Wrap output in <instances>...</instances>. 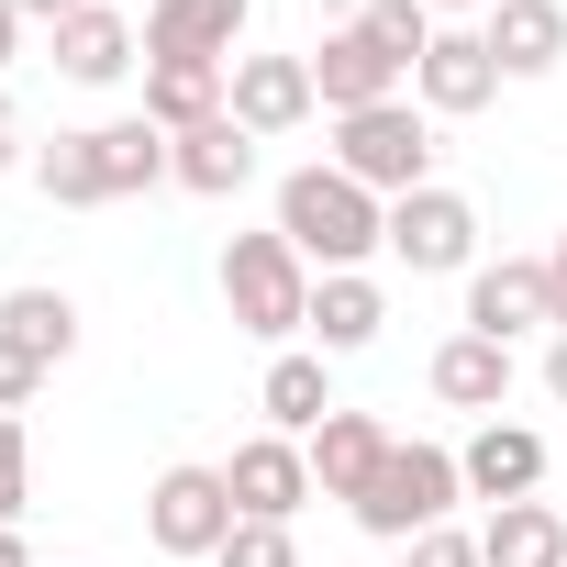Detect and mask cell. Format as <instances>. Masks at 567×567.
<instances>
[{"label":"cell","instance_id":"1","mask_svg":"<svg viewBox=\"0 0 567 567\" xmlns=\"http://www.w3.org/2000/svg\"><path fill=\"white\" fill-rule=\"evenodd\" d=\"M278 234L334 278V267H368V256L390 245V200L357 189L346 167H290V178H278Z\"/></svg>","mask_w":567,"mask_h":567},{"label":"cell","instance_id":"2","mask_svg":"<svg viewBox=\"0 0 567 567\" xmlns=\"http://www.w3.org/2000/svg\"><path fill=\"white\" fill-rule=\"evenodd\" d=\"M223 301H234V323L267 334V346L312 334V256L278 234V223H267V234H234V245H223Z\"/></svg>","mask_w":567,"mask_h":567},{"label":"cell","instance_id":"3","mask_svg":"<svg viewBox=\"0 0 567 567\" xmlns=\"http://www.w3.org/2000/svg\"><path fill=\"white\" fill-rule=\"evenodd\" d=\"M334 167H346L357 189H379V200H412V189H434V123H423L412 101L346 112V123H334Z\"/></svg>","mask_w":567,"mask_h":567},{"label":"cell","instance_id":"4","mask_svg":"<svg viewBox=\"0 0 567 567\" xmlns=\"http://www.w3.org/2000/svg\"><path fill=\"white\" fill-rule=\"evenodd\" d=\"M456 501H467V467H456L445 445H390V467L368 478L357 523H368V534H390V545H412V534H434Z\"/></svg>","mask_w":567,"mask_h":567},{"label":"cell","instance_id":"5","mask_svg":"<svg viewBox=\"0 0 567 567\" xmlns=\"http://www.w3.org/2000/svg\"><path fill=\"white\" fill-rule=\"evenodd\" d=\"M234 523H245V512H234V478H223V467H167V478L145 489V534H156V556H223Z\"/></svg>","mask_w":567,"mask_h":567},{"label":"cell","instance_id":"6","mask_svg":"<svg viewBox=\"0 0 567 567\" xmlns=\"http://www.w3.org/2000/svg\"><path fill=\"white\" fill-rule=\"evenodd\" d=\"M390 256H401L412 278H456V267H478V212L434 178V189L390 200Z\"/></svg>","mask_w":567,"mask_h":567},{"label":"cell","instance_id":"7","mask_svg":"<svg viewBox=\"0 0 567 567\" xmlns=\"http://www.w3.org/2000/svg\"><path fill=\"white\" fill-rule=\"evenodd\" d=\"M412 101L445 112V123L489 112V101H501V56H489V34H478V23H434V45H423V68H412Z\"/></svg>","mask_w":567,"mask_h":567},{"label":"cell","instance_id":"8","mask_svg":"<svg viewBox=\"0 0 567 567\" xmlns=\"http://www.w3.org/2000/svg\"><path fill=\"white\" fill-rule=\"evenodd\" d=\"M223 112L267 145V134H301L323 101H312V56H234L223 68Z\"/></svg>","mask_w":567,"mask_h":567},{"label":"cell","instance_id":"9","mask_svg":"<svg viewBox=\"0 0 567 567\" xmlns=\"http://www.w3.org/2000/svg\"><path fill=\"white\" fill-rule=\"evenodd\" d=\"M245 23H256V0H156L145 12V56L156 68H234Z\"/></svg>","mask_w":567,"mask_h":567},{"label":"cell","instance_id":"10","mask_svg":"<svg viewBox=\"0 0 567 567\" xmlns=\"http://www.w3.org/2000/svg\"><path fill=\"white\" fill-rule=\"evenodd\" d=\"M223 478H234V512H245V523H290L301 501H323V489H312L301 434H256V445H234V467H223Z\"/></svg>","mask_w":567,"mask_h":567},{"label":"cell","instance_id":"11","mask_svg":"<svg viewBox=\"0 0 567 567\" xmlns=\"http://www.w3.org/2000/svg\"><path fill=\"white\" fill-rule=\"evenodd\" d=\"M534 323H556L545 256H501V267H467V334L512 346V334H534Z\"/></svg>","mask_w":567,"mask_h":567},{"label":"cell","instance_id":"12","mask_svg":"<svg viewBox=\"0 0 567 567\" xmlns=\"http://www.w3.org/2000/svg\"><path fill=\"white\" fill-rule=\"evenodd\" d=\"M390 445H401L390 423H368V412H323V434H312L301 456H312V489L357 512V501H368V478L390 467Z\"/></svg>","mask_w":567,"mask_h":567},{"label":"cell","instance_id":"13","mask_svg":"<svg viewBox=\"0 0 567 567\" xmlns=\"http://www.w3.org/2000/svg\"><path fill=\"white\" fill-rule=\"evenodd\" d=\"M312 101H323L334 123H346V112H379V101H401V68L346 23V34H323V45H312Z\"/></svg>","mask_w":567,"mask_h":567},{"label":"cell","instance_id":"14","mask_svg":"<svg viewBox=\"0 0 567 567\" xmlns=\"http://www.w3.org/2000/svg\"><path fill=\"white\" fill-rule=\"evenodd\" d=\"M456 467H467V501H489V512L501 501H534L545 489V434L534 423H478V445Z\"/></svg>","mask_w":567,"mask_h":567},{"label":"cell","instance_id":"15","mask_svg":"<svg viewBox=\"0 0 567 567\" xmlns=\"http://www.w3.org/2000/svg\"><path fill=\"white\" fill-rule=\"evenodd\" d=\"M167 145H178V167H167V178H178V189H200V200H234V189L256 178V134H245L234 112H212V123H189V134H167Z\"/></svg>","mask_w":567,"mask_h":567},{"label":"cell","instance_id":"16","mask_svg":"<svg viewBox=\"0 0 567 567\" xmlns=\"http://www.w3.org/2000/svg\"><path fill=\"white\" fill-rule=\"evenodd\" d=\"M434 401L501 423V401H512V346H489V334H445V346H434Z\"/></svg>","mask_w":567,"mask_h":567},{"label":"cell","instance_id":"17","mask_svg":"<svg viewBox=\"0 0 567 567\" xmlns=\"http://www.w3.org/2000/svg\"><path fill=\"white\" fill-rule=\"evenodd\" d=\"M134 45H145V34L112 12V0H90V12H68V23H56V68H68L79 90H112V79L134 68Z\"/></svg>","mask_w":567,"mask_h":567},{"label":"cell","instance_id":"18","mask_svg":"<svg viewBox=\"0 0 567 567\" xmlns=\"http://www.w3.org/2000/svg\"><path fill=\"white\" fill-rule=\"evenodd\" d=\"M379 323H390V301H379V278H368V267H334V278H312V334H323V357H357V346H379Z\"/></svg>","mask_w":567,"mask_h":567},{"label":"cell","instance_id":"19","mask_svg":"<svg viewBox=\"0 0 567 567\" xmlns=\"http://www.w3.org/2000/svg\"><path fill=\"white\" fill-rule=\"evenodd\" d=\"M478 34H489L501 79H545V68L567 56V12H556V0H501V12H489Z\"/></svg>","mask_w":567,"mask_h":567},{"label":"cell","instance_id":"20","mask_svg":"<svg viewBox=\"0 0 567 567\" xmlns=\"http://www.w3.org/2000/svg\"><path fill=\"white\" fill-rule=\"evenodd\" d=\"M478 567H567V512L501 501V512L478 523Z\"/></svg>","mask_w":567,"mask_h":567},{"label":"cell","instance_id":"21","mask_svg":"<svg viewBox=\"0 0 567 567\" xmlns=\"http://www.w3.org/2000/svg\"><path fill=\"white\" fill-rule=\"evenodd\" d=\"M0 346L34 357V368H68L79 357V301L68 290H12V301H0Z\"/></svg>","mask_w":567,"mask_h":567},{"label":"cell","instance_id":"22","mask_svg":"<svg viewBox=\"0 0 567 567\" xmlns=\"http://www.w3.org/2000/svg\"><path fill=\"white\" fill-rule=\"evenodd\" d=\"M90 145H101V189H112V200H134V189H156V178L178 167V145H167V134H156L145 112H123V123H101Z\"/></svg>","mask_w":567,"mask_h":567},{"label":"cell","instance_id":"23","mask_svg":"<svg viewBox=\"0 0 567 567\" xmlns=\"http://www.w3.org/2000/svg\"><path fill=\"white\" fill-rule=\"evenodd\" d=\"M256 401H267V434H301V445H312V434H323V412H334V379H323V357H301V346H290V357L267 368V390H256Z\"/></svg>","mask_w":567,"mask_h":567},{"label":"cell","instance_id":"24","mask_svg":"<svg viewBox=\"0 0 567 567\" xmlns=\"http://www.w3.org/2000/svg\"><path fill=\"white\" fill-rule=\"evenodd\" d=\"M223 112V68H145V123L156 134H189Z\"/></svg>","mask_w":567,"mask_h":567},{"label":"cell","instance_id":"25","mask_svg":"<svg viewBox=\"0 0 567 567\" xmlns=\"http://www.w3.org/2000/svg\"><path fill=\"white\" fill-rule=\"evenodd\" d=\"M34 189H45V200H68V212L112 200V189H101V145H90V134H56V145L34 156Z\"/></svg>","mask_w":567,"mask_h":567},{"label":"cell","instance_id":"26","mask_svg":"<svg viewBox=\"0 0 567 567\" xmlns=\"http://www.w3.org/2000/svg\"><path fill=\"white\" fill-rule=\"evenodd\" d=\"M357 34H368V45L412 79V68H423V45H434V12H423V0H368V12H357Z\"/></svg>","mask_w":567,"mask_h":567},{"label":"cell","instance_id":"27","mask_svg":"<svg viewBox=\"0 0 567 567\" xmlns=\"http://www.w3.org/2000/svg\"><path fill=\"white\" fill-rule=\"evenodd\" d=\"M212 567H301V545H290V523H234Z\"/></svg>","mask_w":567,"mask_h":567},{"label":"cell","instance_id":"28","mask_svg":"<svg viewBox=\"0 0 567 567\" xmlns=\"http://www.w3.org/2000/svg\"><path fill=\"white\" fill-rule=\"evenodd\" d=\"M34 501V445H23V412H0V523H23Z\"/></svg>","mask_w":567,"mask_h":567},{"label":"cell","instance_id":"29","mask_svg":"<svg viewBox=\"0 0 567 567\" xmlns=\"http://www.w3.org/2000/svg\"><path fill=\"white\" fill-rule=\"evenodd\" d=\"M412 567H478V534L434 523V534H412Z\"/></svg>","mask_w":567,"mask_h":567},{"label":"cell","instance_id":"30","mask_svg":"<svg viewBox=\"0 0 567 567\" xmlns=\"http://www.w3.org/2000/svg\"><path fill=\"white\" fill-rule=\"evenodd\" d=\"M34 390H45V368H34V357H12V346H0V412H23Z\"/></svg>","mask_w":567,"mask_h":567},{"label":"cell","instance_id":"31","mask_svg":"<svg viewBox=\"0 0 567 567\" xmlns=\"http://www.w3.org/2000/svg\"><path fill=\"white\" fill-rule=\"evenodd\" d=\"M545 290H556V334H567V234L545 245Z\"/></svg>","mask_w":567,"mask_h":567},{"label":"cell","instance_id":"32","mask_svg":"<svg viewBox=\"0 0 567 567\" xmlns=\"http://www.w3.org/2000/svg\"><path fill=\"white\" fill-rule=\"evenodd\" d=\"M12 12H23V23H45V34H56V23H68V12H90V0H12Z\"/></svg>","mask_w":567,"mask_h":567},{"label":"cell","instance_id":"33","mask_svg":"<svg viewBox=\"0 0 567 567\" xmlns=\"http://www.w3.org/2000/svg\"><path fill=\"white\" fill-rule=\"evenodd\" d=\"M12 156H23V112H12V101H0V167H12Z\"/></svg>","mask_w":567,"mask_h":567},{"label":"cell","instance_id":"34","mask_svg":"<svg viewBox=\"0 0 567 567\" xmlns=\"http://www.w3.org/2000/svg\"><path fill=\"white\" fill-rule=\"evenodd\" d=\"M545 390H556V401H567V334H556V346H545Z\"/></svg>","mask_w":567,"mask_h":567},{"label":"cell","instance_id":"35","mask_svg":"<svg viewBox=\"0 0 567 567\" xmlns=\"http://www.w3.org/2000/svg\"><path fill=\"white\" fill-rule=\"evenodd\" d=\"M12 45H23V12H12V0H0V68H12Z\"/></svg>","mask_w":567,"mask_h":567},{"label":"cell","instance_id":"36","mask_svg":"<svg viewBox=\"0 0 567 567\" xmlns=\"http://www.w3.org/2000/svg\"><path fill=\"white\" fill-rule=\"evenodd\" d=\"M0 567H34V545H23V534H12V523H0Z\"/></svg>","mask_w":567,"mask_h":567},{"label":"cell","instance_id":"37","mask_svg":"<svg viewBox=\"0 0 567 567\" xmlns=\"http://www.w3.org/2000/svg\"><path fill=\"white\" fill-rule=\"evenodd\" d=\"M423 12H501V0H423Z\"/></svg>","mask_w":567,"mask_h":567}]
</instances>
